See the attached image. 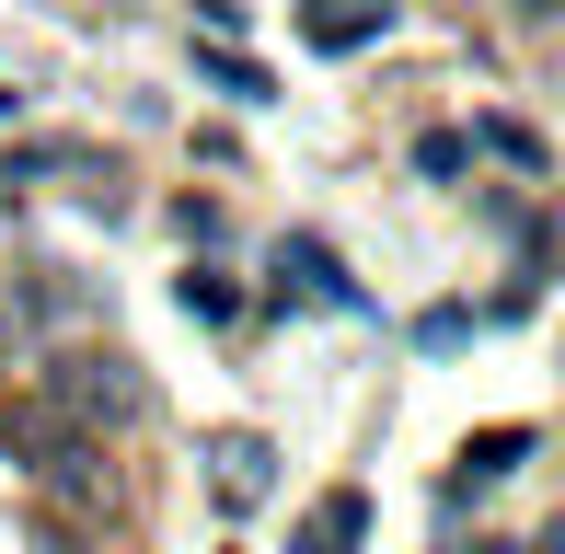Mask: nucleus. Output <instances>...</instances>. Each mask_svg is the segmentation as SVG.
<instances>
[{
	"label": "nucleus",
	"instance_id": "obj_1",
	"mask_svg": "<svg viewBox=\"0 0 565 554\" xmlns=\"http://www.w3.org/2000/svg\"><path fill=\"white\" fill-rule=\"evenodd\" d=\"M35 393H46L58 416H82V427H139V416H150V382H139L127 347H70Z\"/></svg>",
	"mask_w": 565,
	"mask_h": 554
},
{
	"label": "nucleus",
	"instance_id": "obj_2",
	"mask_svg": "<svg viewBox=\"0 0 565 554\" xmlns=\"http://www.w3.org/2000/svg\"><path fill=\"white\" fill-rule=\"evenodd\" d=\"M12 450H35V473H46V486H58V497H93V486H105V427L58 416V405H46V393H35V405H23V416H12Z\"/></svg>",
	"mask_w": 565,
	"mask_h": 554
},
{
	"label": "nucleus",
	"instance_id": "obj_3",
	"mask_svg": "<svg viewBox=\"0 0 565 554\" xmlns=\"http://www.w3.org/2000/svg\"><path fill=\"white\" fill-rule=\"evenodd\" d=\"M277 277H289L300 300H323V312H370V289H358V277L335 266V243H312V232H289V243H277Z\"/></svg>",
	"mask_w": 565,
	"mask_h": 554
},
{
	"label": "nucleus",
	"instance_id": "obj_4",
	"mask_svg": "<svg viewBox=\"0 0 565 554\" xmlns=\"http://www.w3.org/2000/svg\"><path fill=\"white\" fill-rule=\"evenodd\" d=\"M266 462H277V450L254 439V427H220V439H209V473H220V497H231V509H254V497L277 486Z\"/></svg>",
	"mask_w": 565,
	"mask_h": 554
},
{
	"label": "nucleus",
	"instance_id": "obj_5",
	"mask_svg": "<svg viewBox=\"0 0 565 554\" xmlns=\"http://www.w3.org/2000/svg\"><path fill=\"white\" fill-rule=\"evenodd\" d=\"M358 532H370V497L335 486V497H312V520H300V543H289V554H347Z\"/></svg>",
	"mask_w": 565,
	"mask_h": 554
},
{
	"label": "nucleus",
	"instance_id": "obj_6",
	"mask_svg": "<svg viewBox=\"0 0 565 554\" xmlns=\"http://www.w3.org/2000/svg\"><path fill=\"white\" fill-rule=\"evenodd\" d=\"M531 462V427H484L473 450H461V473H450V497H473V486H497V473H520Z\"/></svg>",
	"mask_w": 565,
	"mask_h": 554
},
{
	"label": "nucleus",
	"instance_id": "obj_7",
	"mask_svg": "<svg viewBox=\"0 0 565 554\" xmlns=\"http://www.w3.org/2000/svg\"><path fill=\"white\" fill-rule=\"evenodd\" d=\"M35 173H93V150H70V139H35V150H12V173H0V185H35Z\"/></svg>",
	"mask_w": 565,
	"mask_h": 554
},
{
	"label": "nucleus",
	"instance_id": "obj_8",
	"mask_svg": "<svg viewBox=\"0 0 565 554\" xmlns=\"http://www.w3.org/2000/svg\"><path fill=\"white\" fill-rule=\"evenodd\" d=\"M473 139H484V150H508V162H520V173H543V139H531V128H508V116H484Z\"/></svg>",
	"mask_w": 565,
	"mask_h": 554
},
{
	"label": "nucleus",
	"instance_id": "obj_9",
	"mask_svg": "<svg viewBox=\"0 0 565 554\" xmlns=\"http://www.w3.org/2000/svg\"><path fill=\"white\" fill-rule=\"evenodd\" d=\"M461 162H473V139H461V128H439V139H416V173H461Z\"/></svg>",
	"mask_w": 565,
	"mask_h": 554
},
{
	"label": "nucleus",
	"instance_id": "obj_10",
	"mask_svg": "<svg viewBox=\"0 0 565 554\" xmlns=\"http://www.w3.org/2000/svg\"><path fill=\"white\" fill-rule=\"evenodd\" d=\"M209 82H220V93H243V105H254V93H266V70H254V58H231V46H220V58H209Z\"/></svg>",
	"mask_w": 565,
	"mask_h": 554
},
{
	"label": "nucleus",
	"instance_id": "obj_11",
	"mask_svg": "<svg viewBox=\"0 0 565 554\" xmlns=\"http://www.w3.org/2000/svg\"><path fill=\"white\" fill-rule=\"evenodd\" d=\"M12 359H23V300L0 289V370H12Z\"/></svg>",
	"mask_w": 565,
	"mask_h": 554
},
{
	"label": "nucleus",
	"instance_id": "obj_12",
	"mask_svg": "<svg viewBox=\"0 0 565 554\" xmlns=\"http://www.w3.org/2000/svg\"><path fill=\"white\" fill-rule=\"evenodd\" d=\"M196 12H209V23H243V0H196Z\"/></svg>",
	"mask_w": 565,
	"mask_h": 554
}]
</instances>
